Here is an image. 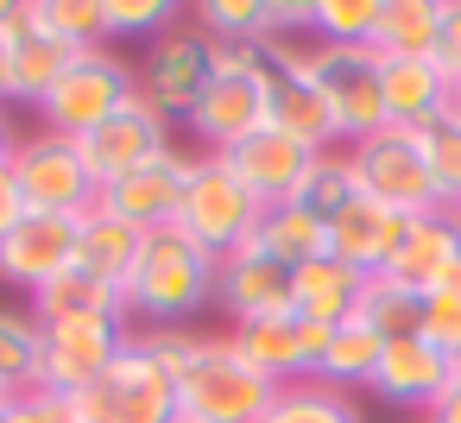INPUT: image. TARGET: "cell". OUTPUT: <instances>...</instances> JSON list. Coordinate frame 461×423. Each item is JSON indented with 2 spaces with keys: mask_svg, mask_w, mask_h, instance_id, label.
I'll return each mask as SVG.
<instances>
[{
  "mask_svg": "<svg viewBox=\"0 0 461 423\" xmlns=\"http://www.w3.org/2000/svg\"><path fill=\"white\" fill-rule=\"evenodd\" d=\"M215 266L190 234L177 228H158L140 240V259L121 284V303H127V322L140 328H190L196 310L215 303Z\"/></svg>",
  "mask_w": 461,
  "mask_h": 423,
  "instance_id": "1",
  "label": "cell"
},
{
  "mask_svg": "<svg viewBox=\"0 0 461 423\" xmlns=\"http://www.w3.org/2000/svg\"><path fill=\"white\" fill-rule=\"evenodd\" d=\"M272 121V64L259 45H215V70L190 108V133L203 140V152H228L247 133H259Z\"/></svg>",
  "mask_w": 461,
  "mask_h": 423,
  "instance_id": "2",
  "label": "cell"
},
{
  "mask_svg": "<svg viewBox=\"0 0 461 423\" xmlns=\"http://www.w3.org/2000/svg\"><path fill=\"white\" fill-rule=\"evenodd\" d=\"M278 385L234 347V335H203L190 366L177 373V417L196 423H259Z\"/></svg>",
  "mask_w": 461,
  "mask_h": 423,
  "instance_id": "3",
  "label": "cell"
},
{
  "mask_svg": "<svg viewBox=\"0 0 461 423\" xmlns=\"http://www.w3.org/2000/svg\"><path fill=\"white\" fill-rule=\"evenodd\" d=\"M133 95H140V70L114 45H89V51H77V64L51 83V95L32 114H39V127H51L64 140H83L89 127H102L108 114H121Z\"/></svg>",
  "mask_w": 461,
  "mask_h": 423,
  "instance_id": "4",
  "label": "cell"
},
{
  "mask_svg": "<svg viewBox=\"0 0 461 423\" xmlns=\"http://www.w3.org/2000/svg\"><path fill=\"white\" fill-rule=\"evenodd\" d=\"M259 215H266V209H259V196L228 171V158L203 152V158H196V171H190V184H184L177 234H190L209 259H228V253H240V247L253 240Z\"/></svg>",
  "mask_w": 461,
  "mask_h": 423,
  "instance_id": "5",
  "label": "cell"
},
{
  "mask_svg": "<svg viewBox=\"0 0 461 423\" xmlns=\"http://www.w3.org/2000/svg\"><path fill=\"white\" fill-rule=\"evenodd\" d=\"M83 423H171L177 417V379L146 354L140 335H127V347L108 360V373L77 392Z\"/></svg>",
  "mask_w": 461,
  "mask_h": 423,
  "instance_id": "6",
  "label": "cell"
},
{
  "mask_svg": "<svg viewBox=\"0 0 461 423\" xmlns=\"http://www.w3.org/2000/svg\"><path fill=\"white\" fill-rule=\"evenodd\" d=\"M341 152L354 165L360 196H373V202H385L398 215H436L442 209V196L429 184V165H423L411 127H379V133H366V140H354Z\"/></svg>",
  "mask_w": 461,
  "mask_h": 423,
  "instance_id": "7",
  "label": "cell"
},
{
  "mask_svg": "<svg viewBox=\"0 0 461 423\" xmlns=\"http://www.w3.org/2000/svg\"><path fill=\"white\" fill-rule=\"evenodd\" d=\"M39 335H45L39 392L77 398V392H89L108 373V360L127 347L133 322L127 316H64V322H39Z\"/></svg>",
  "mask_w": 461,
  "mask_h": 423,
  "instance_id": "8",
  "label": "cell"
},
{
  "mask_svg": "<svg viewBox=\"0 0 461 423\" xmlns=\"http://www.w3.org/2000/svg\"><path fill=\"white\" fill-rule=\"evenodd\" d=\"M14 177H20L26 209H45V215H83V209L102 196L95 177H89V165H83V152H77V140H64V133H51V127L20 133V146H14Z\"/></svg>",
  "mask_w": 461,
  "mask_h": 423,
  "instance_id": "9",
  "label": "cell"
},
{
  "mask_svg": "<svg viewBox=\"0 0 461 423\" xmlns=\"http://www.w3.org/2000/svg\"><path fill=\"white\" fill-rule=\"evenodd\" d=\"M77 152H83L95 190H108V184H121V177H133L140 165H152V158L171 152V114H158L152 95L140 89L121 114H108L102 127H89V133L77 140Z\"/></svg>",
  "mask_w": 461,
  "mask_h": 423,
  "instance_id": "10",
  "label": "cell"
},
{
  "mask_svg": "<svg viewBox=\"0 0 461 423\" xmlns=\"http://www.w3.org/2000/svg\"><path fill=\"white\" fill-rule=\"evenodd\" d=\"M209 70H215V45H209L196 26H171L165 39H152V58H146V70H140V89L152 95L158 114L190 121V108H196Z\"/></svg>",
  "mask_w": 461,
  "mask_h": 423,
  "instance_id": "11",
  "label": "cell"
},
{
  "mask_svg": "<svg viewBox=\"0 0 461 423\" xmlns=\"http://www.w3.org/2000/svg\"><path fill=\"white\" fill-rule=\"evenodd\" d=\"M228 335H234V347H240L272 385L316 379V360H322V341H329V328L310 322V316H297V310H285V316H259V322H240V328H228Z\"/></svg>",
  "mask_w": 461,
  "mask_h": 423,
  "instance_id": "12",
  "label": "cell"
},
{
  "mask_svg": "<svg viewBox=\"0 0 461 423\" xmlns=\"http://www.w3.org/2000/svg\"><path fill=\"white\" fill-rule=\"evenodd\" d=\"M70 266H77V215L26 209L7 234H0V278L20 284V291H39Z\"/></svg>",
  "mask_w": 461,
  "mask_h": 423,
  "instance_id": "13",
  "label": "cell"
},
{
  "mask_svg": "<svg viewBox=\"0 0 461 423\" xmlns=\"http://www.w3.org/2000/svg\"><path fill=\"white\" fill-rule=\"evenodd\" d=\"M190 171H196V158L171 146L165 158H152V165H140L133 177L108 184L95 202H102L108 215H121V221H133L140 234H158V228H177V209H184V184H190Z\"/></svg>",
  "mask_w": 461,
  "mask_h": 423,
  "instance_id": "14",
  "label": "cell"
},
{
  "mask_svg": "<svg viewBox=\"0 0 461 423\" xmlns=\"http://www.w3.org/2000/svg\"><path fill=\"white\" fill-rule=\"evenodd\" d=\"M215 158H228V171L259 196V209H272V202H297V190H303V177H310V165H316V152L297 146L291 133H278L272 121H266L259 133H247L240 146L215 152Z\"/></svg>",
  "mask_w": 461,
  "mask_h": 423,
  "instance_id": "15",
  "label": "cell"
},
{
  "mask_svg": "<svg viewBox=\"0 0 461 423\" xmlns=\"http://www.w3.org/2000/svg\"><path fill=\"white\" fill-rule=\"evenodd\" d=\"M7 45H14V102H32V108L51 95V83L83 51V45H64L58 32H45L39 0H14L7 7Z\"/></svg>",
  "mask_w": 461,
  "mask_h": 423,
  "instance_id": "16",
  "label": "cell"
},
{
  "mask_svg": "<svg viewBox=\"0 0 461 423\" xmlns=\"http://www.w3.org/2000/svg\"><path fill=\"white\" fill-rule=\"evenodd\" d=\"M215 303L228 310V322H259V316H285L291 310V266L266 259L259 247H240L215 266Z\"/></svg>",
  "mask_w": 461,
  "mask_h": 423,
  "instance_id": "17",
  "label": "cell"
},
{
  "mask_svg": "<svg viewBox=\"0 0 461 423\" xmlns=\"http://www.w3.org/2000/svg\"><path fill=\"white\" fill-rule=\"evenodd\" d=\"M404 228H411V215H398V209H385V202H373V196H354L341 215H329V253L373 278V272L392 266Z\"/></svg>",
  "mask_w": 461,
  "mask_h": 423,
  "instance_id": "18",
  "label": "cell"
},
{
  "mask_svg": "<svg viewBox=\"0 0 461 423\" xmlns=\"http://www.w3.org/2000/svg\"><path fill=\"white\" fill-rule=\"evenodd\" d=\"M448 360L429 347V341H385V354H379V366H373V385L366 392H379L385 404H404V410H429L436 398H442V385H448Z\"/></svg>",
  "mask_w": 461,
  "mask_h": 423,
  "instance_id": "19",
  "label": "cell"
},
{
  "mask_svg": "<svg viewBox=\"0 0 461 423\" xmlns=\"http://www.w3.org/2000/svg\"><path fill=\"white\" fill-rule=\"evenodd\" d=\"M455 253H461V234H455V221H448L442 209H436V215H411V228H404V240H398L385 278L404 284V291H417V297H429V291L442 284V272L455 266Z\"/></svg>",
  "mask_w": 461,
  "mask_h": 423,
  "instance_id": "20",
  "label": "cell"
},
{
  "mask_svg": "<svg viewBox=\"0 0 461 423\" xmlns=\"http://www.w3.org/2000/svg\"><path fill=\"white\" fill-rule=\"evenodd\" d=\"M272 127L291 133L310 152H341V127H335V108H329V95H322L316 76L272 70Z\"/></svg>",
  "mask_w": 461,
  "mask_h": 423,
  "instance_id": "21",
  "label": "cell"
},
{
  "mask_svg": "<svg viewBox=\"0 0 461 423\" xmlns=\"http://www.w3.org/2000/svg\"><path fill=\"white\" fill-rule=\"evenodd\" d=\"M360 291H366V272H354L335 253H322V259H310V266L291 272V310L310 316V322H322V328L348 322L360 310Z\"/></svg>",
  "mask_w": 461,
  "mask_h": 423,
  "instance_id": "22",
  "label": "cell"
},
{
  "mask_svg": "<svg viewBox=\"0 0 461 423\" xmlns=\"http://www.w3.org/2000/svg\"><path fill=\"white\" fill-rule=\"evenodd\" d=\"M140 228L133 221H121V215H108L102 202H89L83 215H77V266L89 272V278H102V284H127V272H133V259H140Z\"/></svg>",
  "mask_w": 461,
  "mask_h": 423,
  "instance_id": "23",
  "label": "cell"
},
{
  "mask_svg": "<svg viewBox=\"0 0 461 423\" xmlns=\"http://www.w3.org/2000/svg\"><path fill=\"white\" fill-rule=\"evenodd\" d=\"M379 83L392 127H423L429 114L448 108V76L436 58H379Z\"/></svg>",
  "mask_w": 461,
  "mask_h": 423,
  "instance_id": "24",
  "label": "cell"
},
{
  "mask_svg": "<svg viewBox=\"0 0 461 423\" xmlns=\"http://www.w3.org/2000/svg\"><path fill=\"white\" fill-rule=\"evenodd\" d=\"M247 247H259L266 259H278V266H310V259H322L329 253V221L316 215V209H303V202H272L266 215H259V228H253V240Z\"/></svg>",
  "mask_w": 461,
  "mask_h": 423,
  "instance_id": "25",
  "label": "cell"
},
{
  "mask_svg": "<svg viewBox=\"0 0 461 423\" xmlns=\"http://www.w3.org/2000/svg\"><path fill=\"white\" fill-rule=\"evenodd\" d=\"M379 354H385V341L360 322V316H348V322H335L329 328V341H322V360H316V379L322 385H335V392H354V385H373V366H379Z\"/></svg>",
  "mask_w": 461,
  "mask_h": 423,
  "instance_id": "26",
  "label": "cell"
},
{
  "mask_svg": "<svg viewBox=\"0 0 461 423\" xmlns=\"http://www.w3.org/2000/svg\"><path fill=\"white\" fill-rule=\"evenodd\" d=\"M436 26H442V0H385L373 58H436Z\"/></svg>",
  "mask_w": 461,
  "mask_h": 423,
  "instance_id": "27",
  "label": "cell"
},
{
  "mask_svg": "<svg viewBox=\"0 0 461 423\" xmlns=\"http://www.w3.org/2000/svg\"><path fill=\"white\" fill-rule=\"evenodd\" d=\"M32 316H39V322H64V316H127V303H121L114 284H102V278H89L83 266H70V272H58L51 284L32 291Z\"/></svg>",
  "mask_w": 461,
  "mask_h": 423,
  "instance_id": "28",
  "label": "cell"
},
{
  "mask_svg": "<svg viewBox=\"0 0 461 423\" xmlns=\"http://www.w3.org/2000/svg\"><path fill=\"white\" fill-rule=\"evenodd\" d=\"M259 423H366V410L354 404V392H335L322 379H297V385H278V398L266 404Z\"/></svg>",
  "mask_w": 461,
  "mask_h": 423,
  "instance_id": "29",
  "label": "cell"
},
{
  "mask_svg": "<svg viewBox=\"0 0 461 423\" xmlns=\"http://www.w3.org/2000/svg\"><path fill=\"white\" fill-rule=\"evenodd\" d=\"M39 360H45V335L32 310H0V392L20 398L39 392Z\"/></svg>",
  "mask_w": 461,
  "mask_h": 423,
  "instance_id": "30",
  "label": "cell"
},
{
  "mask_svg": "<svg viewBox=\"0 0 461 423\" xmlns=\"http://www.w3.org/2000/svg\"><path fill=\"white\" fill-rule=\"evenodd\" d=\"M190 26L209 45H266V39H278L272 0H203Z\"/></svg>",
  "mask_w": 461,
  "mask_h": 423,
  "instance_id": "31",
  "label": "cell"
},
{
  "mask_svg": "<svg viewBox=\"0 0 461 423\" xmlns=\"http://www.w3.org/2000/svg\"><path fill=\"white\" fill-rule=\"evenodd\" d=\"M379 341H411L417 335V316H423V297L417 291H404V284H392L385 272H373L366 278V291H360V310H354Z\"/></svg>",
  "mask_w": 461,
  "mask_h": 423,
  "instance_id": "32",
  "label": "cell"
},
{
  "mask_svg": "<svg viewBox=\"0 0 461 423\" xmlns=\"http://www.w3.org/2000/svg\"><path fill=\"white\" fill-rule=\"evenodd\" d=\"M411 140H417V152H423V165H429L436 196L455 202V196H461V114L442 108V114H429L423 127H411Z\"/></svg>",
  "mask_w": 461,
  "mask_h": 423,
  "instance_id": "33",
  "label": "cell"
},
{
  "mask_svg": "<svg viewBox=\"0 0 461 423\" xmlns=\"http://www.w3.org/2000/svg\"><path fill=\"white\" fill-rule=\"evenodd\" d=\"M379 7H385V0H316V7H310V39L316 45H341V51L373 45Z\"/></svg>",
  "mask_w": 461,
  "mask_h": 423,
  "instance_id": "34",
  "label": "cell"
},
{
  "mask_svg": "<svg viewBox=\"0 0 461 423\" xmlns=\"http://www.w3.org/2000/svg\"><path fill=\"white\" fill-rule=\"evenodd\" d=\"M354 196H360V184H354L348 152H316V165H310V177H303L297 202H303V209H316V215L329 221V215H341Z\"/></svg>",
  "mask_w": 461,
  "mask_h": 423,
  "instance_id": "35",
  "label": "cell"
},
{
  "mask_svg": "<svg viewBox=\"0 0 461 423\" xmlns=\"http://www.w3.org/2000/svg\"><path fill=\"white\" fill-rule=\"evenodd\" d=\"M177 26V0H102V32L114 39H165Z\"/></svg>",
  "mask_w": 461,
  "mask_h": 423,
  "instance_id": "36",
  "label": "cell"
},
{
  "mask_svg": "<svg viewBox=\"0 0 461 423\" xmlns=\"http://www.w3.org/2000/svg\"><path fill=\"white\" fill-rule=\"evenodd\" d=\"M39 20H45V32H58L64 45H108V32H102V0H39Z\"/></svg>",
  "mask_w": 461,
  "mask_h": 423,
  "instance_id": "37",
  "label": "cell"
},
{
  "mask_svg": "<svg viewBox=\"0 0 461 423\" xmlns=\"http://www.w3.org/2000/svg\"><path fill=\"white\" fill-rule=\"evenodd\" d=\"M417 341H429V347L455 366V360H461V303L429 291V297H423V316H417Z\"/></svg>",
  "mask_w": 461,
  "mask_h": 423,
  "instance_id": "38",
  "label": "cell"
},
{
  "mask_svg": "<svg viewBox=\"0 0 461 423\" xmlns=\"http://www.w3.org/2000/svg\"><path fill=\"white\" fill-rule=\"evenodd\" d=\"M0 423H83L77 398H58V392H20L0 404Z\"/></svg>",
  "mask_w": 461,
  "mask_h": 423,
  "instance_id": "39",
  "label": "cell"
},
{
  "mask_svg": "<svg viewBox=\"0 0 461 423\" xmlns=\"http://www.w3.org/2000/svg\"><path fill=\"white\" fill-rule=\"evenodd\" d=\"M436 64L455 83L461 76V0H442V26H436Z\"/></svg>",
  "mask_w": 461,
  "mask_h": 423,
  "instance_id": "40",
  "label": "cell"
},
{
  "mask_svg": "<svg viewBox=\"0 0 461 423\" xmlns=\"http://www.w3.org/2000/svg\"><path fill=\"white\" fill-rule=\"evenodd\" d=\"M26 215V196H20V177H14V158H0V234Z\"/></svg>",
  "mask_w": 461,
  "mask_h": 423,
  "instance_id": "41",
  "label": "cell"
},
{
  "mask_svg": "<svg viewBox=\"0 0 461 423\" xmlns=\"http://www.w3.org/2000/svg\"><path fill=\"white\" fill-rule=\"evenodd\" d=\"M423 423H461V360H455V373H448V385H442V398L423 410Z\"/></svg>",
  "mask_w": 461,
  "mask_h": 423,
  "instance_id": "42",
  "label": "cell"
},
{
  "mask_svg": "<svg viewBox=\"0 0 461 423\" xmlns=\"http://www.w3.org/2000/svg\"><path fill=\"white\" fill-rule=\"evenodd\" d=\"M14 7V0H7ZM0 102H14V45H7V20H0Z\"/></svg>",
  "mask_w": 461,
  "mask_h": 423,
  "instance_id": "43",
  "label": "cell"
},
{
  "mask_svg": "<svg viewBox=\"0 0 461 423\" xmlns=\"http://www.w3.org/2000/svg\"><path fill=\"white\" fill-rule=\"evenodd\" d=\"M436 297H455V303H461V253H455V266L442 272V284H436Z\"/></svg>",
  "mask_w": 461,
  "mask_h": 423,
  "instance_id": "44",
  "label": "cell"
},
{
  "mask_svg": "<svg viewBox=\"0 0 461 423\" xmlns=\"http://www.w3.org/2000/svg\"><path fill=\"white\" fill-rule=\"evenodd\" d=\"M14 146H20V133L7 127V114H0V158H14Z\"/></svg>",
  "mask_w": 461,
  "mask_h": 423,
  "instance_id": "45",
  "label": "cell"
},
{
  "mask_svg": "<svg viewBox=\"0 0 461 423\" xmlns=\"http://www.w3.org/2000/svg\"><path fill=\"white\" fill-rule=\"evenodd\" d=\"M442 215H448V221H455V234H461V196H455V202H442Z\"/></svg>",
  "mask_w": 461,
  "mask_h": 423,
  "instance_id": "46",
  "label": "cell"
},
{
  "mask_svg": "<svg viewBox=\"0 0 461 423\" xmlns=\"http://www.w3.org/2000/svg\"><path fill=\"white\" fill-rule=\"evenodd\" d=\"M448 108H455V114H461V76H455V83H448Z\"/></svg>",
  "mask_w": 461,
  "mask_h": 423,
  "instance_id": "47",
  "label": "cell"
},
{
  "mask_svg": "<svg viewBox=\"0 0 461 423\" xmlns=\"http://www.w3.org/2000/svg\"><path fill=\"white\" fill-rule=\"evenodd\" d=\"M171 423H196V417H171Z\"/></svg>",
  "mask_w": 461,
  "mask_h": 423,
  "instance_id": "48",
  "label": "cell"
},
{
  "mask_svg": "<svg viewBox=\"0 0 461 423\" xmlns=\"http://www.w3.org/2000/svg\"><path fill=\"white\" fill-rule=\"evenodd\" d=\"M0 20H7V0H0Z\"/></svg>",
  "mask_w": 461,
  "mask_h": 423,
  "instance_id": "49",
  "label": "cell"
},
{
  "mask_svg": "<svg viewBox=\"0 0 461 423\" xmlns=\"http://www.w3.org/2000/svg\"><path fill=\"white\" fill-rule=\"evenodd\" d=\"M0 404H7V392H0Z\"/></svg>",
  "mask_w": 461,
  "mask_h": 423,
  "instance_id": "50",
  "label": "cell"
},
{
  "mask_svg": "<svg viewBox=\"0 0 461 423\" xmlns=\"http://www.w3.org/2000/svg\"><path fill=\"white\" fill-rule=\"evenodd\" d=\"M417 423H423V417H417Z\"/></svg>",
  "mask_w": 461,
  "mask_h": 423,
  "instance_id": "51",
  "label": "cell"
}]
</instances>
